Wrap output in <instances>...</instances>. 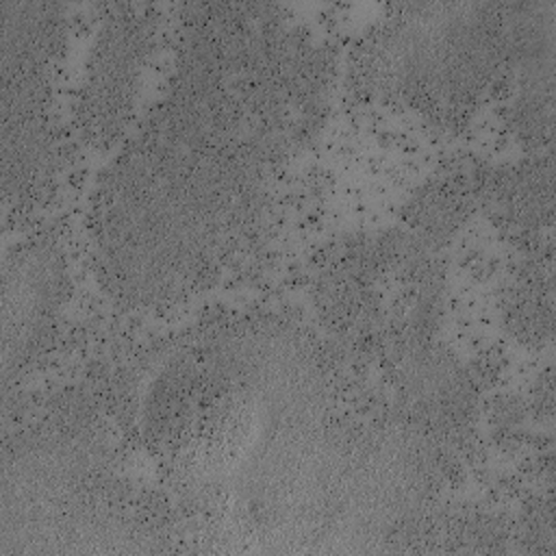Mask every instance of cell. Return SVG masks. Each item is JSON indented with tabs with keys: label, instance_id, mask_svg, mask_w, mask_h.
Wrapping results in <instances>:
<instances>
[{
	"label": "cell",
	"instance_id": "obj_2",
	"mask_svg": "<svg viewBox=\"0 0 556 556\" xmlns=\"http://www.w3.org/2000/svg\"><path fill=\"white\" fill-rule=\"evenodd\" d=\"M65 295V265L52 241H26L2 265V382L26 374L48 348Z\"/></svg>",
	"mask_w": 556,
	"mask_h": 556
},
{
	"label": "cell",
	"instance_id": "obj_6",
	"mask_svg": "<svg viewBox=\"0 0 556 556\" xmlns=\"http://www.w3.org/2000/svg\"><path fill=\"white\" fill-rule=\"evenodd\" d=\"M510 308L513 326L523 339L541 341L552 330V282L541 267L523 278L515 291Z\"/></svg>",
	"mask_w": 556,
	"mask_h": 556
},
{
	"label": "cell",
	"instance_id": "obj_4",
	"mask_svg": "<svg viewBox=\"0 0 556 556\" xmlns=\"http://www.w3.org/2000/svg\"><path fill=\"white\" fill-rule=\"evenodd\" d=\"M0 17V78L43 76L63 41L61 7L41 0H2Z\"/></svg>",
	"mask_w": 556,
	"mask_h": 556
},
{
	"label": "cell",
	"instance_id": "obj_1",
	"mask_svg": "<svg viewBox=\"0 0 556 556\" xmlns=\"http://www.w3.org/2000/svg\"><path fill=\"white\" fill-rule=\"evenodd\" d=\"M510 54V4L415 2L376 35L374 72L384 91L434 115L471 106Z\"/></svg>",
	"mask_w": 556,
	"mask_h": 556
},
{
	"label": "cell",
	"instance_id": "obj_3",
	"mask_svg": "<svg viewBox=\"0 0 556 556\" xmlns=\"http://www.w3.org/2000/svg\"><path fill=\"white\" fill-rule=\"evenodd\" d=\"M152 20L135 7H122L104 22L87 63L80 102L83 119L96 139H109L124 126L152 50Z\"/></svg>",
	"mask_w": 556,
	"mask_h": 556
},
{
	"label": "cell",
	"instance_id": "obj_5",
	"mask_svg": "<svg viewBox=\"0 0 556 556\" xmlns=\"http://www.w3.org/2000/svg\"><path fill=\"white\" fill-rule=\"evenodd\" d=\"M493 202L506 226L521 235L539 232L552 215L549 159H530L504 169L495 180Z\"/></svg>",
	"mask_w": 556,
	"mask_h": 556
}]
</instances>
